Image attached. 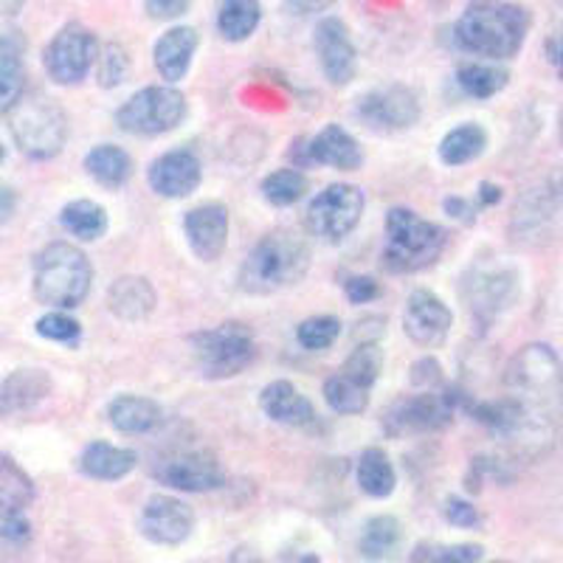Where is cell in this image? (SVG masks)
I'll return each instance as SVG.
<instances>
[{
  "mask_svg": "<svg viewBox=\"0 0 563 563\" xmlns=\"http://www.w3.org/2000/svg\"><path fill=\"white\" fill-rule=\"evenodd\" d=\"M527 32H530V14L516 3H471L456 20L454 40L462 52L485 57L493 63L512 59L521 52Z\"/></svg>",
  "mask_w": 563,
  "mask_h": 563,
  "instance_id": "obj_1",
  "label": "cell"
},
{
  "mask_svg": "<svg viewBox=\"0 0 563 563\" xmlns=\"http://www.w3.org/2000/svg\"><path fill=\"white\" fill-rule=\"evenodd\" d=\"M310 271V249L294 231H271L254 245L240 268V288L245 294L268 296L299 285Z\"/></svg>",
  "mask_w": 563,
  "mask_h": 563,
  "instance_id": "obj_2",
  "label": "cell"
},
{
  "mask_svg": "<svg viewBox=\"0 0 563 563\" xmlns=\"http://www.w3.org/2000/svg\"><path fill=\"white\" fill-rule=\"evenodd\" d=\"M507 397L541 417L558 420L561 409V361L550 344H527L505 369Z\"/></svg>",
  "mask_w": 563,
  "mask_h": 563,
  "instance_id": "obj_3",
  "label": "cell"
},
{
  "mask_svg": "<svg viewBox=\"0 0 563 563\" xmlns=\"http://www.w3.org/2000/svg\"><path fill=\"white\" fill-rule=\"evenodd\" d=\"M93 282V265L88 254L74 243L45 245L34 256L32 288L34 299L52 308L70 310L79 308Z\"/></svg>",
  "mask_w": 563,
  "mask_h": 563,
  "instance_id": "obj_4",
  "label": "cell"
},
{
  "mask_svg": "<svg viewBox=\"0 0 563 563\" xmlns=\"http://www.w3.org/2000/svg\"><path fill=\"white\" fill-rule=\"evenodd\" d=\"M449 243V234L417 211L395 206L386 214V249L380 265L389 274H417L437 263Z\"/></svg>",
  "mask_w": 563,
  "mask_h": 563,
  "instance_id": "obj_5",
  "label": "cell"
},
{
  "mask_svg": "<svg viewBox=\"0 0 563 563\" xmlns=\"http://www.w3.org/2000/svg\"><path fill=\"white\" fill-rule=\"evenodd\" d=\"M195 369L209 380L234 378L254 361L256 341L243 321H225L189 339Z\"/></svg>",
  "mask_w": 563,
  "mask_h": 563,
  "instance_id": "obj_6",
  "label": "cell"
},
{
  "mask_svg": "<svg viewBox=\"0 0 563 563\" xmlns=\"http://www.w3.org/2000/svg\"><path fill=\"white\" fill-rule=\"evenodd\" d=\"M9 128H12L20 153H26L34 161H48L63 150L68 139V115L48 97H20V102L12 108Z\"/></svg>",
  "mask_w": 563,
  "mask_h": 563,
  "instance_id": "obj_7",
  "label": "cell"
},
{
  "mask_svg": "<svg viewBox=\"0 0 563 563\" xmlns=\"http://www.w3.org/2000/svg\"><path fill=\"white\" fill-rule=\"evenodd\" d=\"M467 404V395L460 389L442 386L434 391H417V395H404L400 400L386 409L384 431L389 437L404 434H431L445 426H451L456 409Z\"/></svg>",
  "mask_w": 563,
  "mask_h": 563,
  "instance_id": "obj_8",
  "label": "cell"
},
{
  "mask_svg": "<svg viewBox=\"0 0 563 563\" xmlns=\"http://www.w3.org/2000/svg\"><path fill=\"white\" fill-rule=\"evenodd\" d=\"M186 97L173 85H150L119 108L115 124L133 135H161L186 119Z\"/></svg>",
  "mask_w": 563,
  "mask_h": 563,
  "instance_id": "obj_9",
  "label": "cell"
},
{
  "mask_svg": "<svg viewBox=\"0 0 563 563\" xmlns=\"http://www.w3.org/2000/svg\"><path fill=\"white\" fill-rule=\"evenodd\" d=\"M366 209L364 189L352 184H330L324 192L310 200L305 211V225L313 238L339 243L361 223V214Z\"/></svg>",
  "mask_w": 563,
  "mask_h": 563,
  "instance_id": "obj_10",
  "label": "cell"
},
{
  "mask_svg": "<svg viewBox=\"0 0 563 563\" xmlns=\"http://www.w3.org/2000/svg\"><path fill=\"white\" fill-rule=\"evenodd\" d=\"M97 59V37L82 23H68L45 48V70L59 85H79Z\"/></svg>",
  "mask_w": 563,
  "mask_h": 563,
  "instance_id": "obj_11",
  "label": "cell"
},
{
  "mask_svg": "<svg viewBox=\"0 0 563 563\" xmlns=\"http://www.w3.org/2000/svg\"><path fill=\"white\" fill-rule=\"evenodd\" d=\"M462 294H465L471 316L490 324L519 299V274L507 265H485V268H476L471 279H465Z\"/></svg>",
  "mask_w": 563,
  "mask_h": 563,
  "instance_id": "obj_12",
  "label": "cell"
},
{
  "mask_svg": "<svg viewBox=\"0 0 563 563\" xmlns=\"http://www.w3.org/2000/svg\"><path fill=\"white\" fill-rule=\"evenodd\" d=\"M155 479L161 485L175 487L184 493H203L214 490L225 482L223 467H220L218 456L209 451H178L169 454L155 465Z\"/></svg>",
  "mask_w": 563,
  "mask_h": 563,
  "instance_id": "obj_13",
  "label": "cell"
},
{
  "mask_svg": "<svg viewBox=\"0 0 563 563\" xmlns=\"http://www.w3.org/2000/svg\"><path fill=\"white\" fill-rule=\"evenodd\" d=\"M141 536L161 547H178L195 530V512L175 496H153L139 519Z\"/></svg>",
  "mask_w": 563,
  "mask_h": 563,
  "instance_id": "obj_14",
  "label": "cell"
},
{
  "mask_svg": "<svg viewBox=\"0 0 563 563\" xmlns=\"http://www.w3.org/2000/svg\"><path fill=\"white\" fill-rule=\"evenodd\" d=\"M355 113L369 128L406 130L420 119V102H417L415 90L404 88V85H389V88H378L361 97Z\"/></svg>",
  "mask_w": 563,
  "mask_h": 563,
  "instance_id": "obj_15",
  "label": "cell"
},
{
  "mask_svg": "<svg viewBox=\"0 0 563 563\" xmlns=\"http://www.w3.org/2000/svg\"><path fill=\"white\" fill-rule=\"evenodd\" d=\"M301 155L299 164H321V167H333L341 173H352L364 164V150L344 128L339 124H327L313 139H299L290 155Z\"/></svg>",
  "mask_w": 563,
  "mask_h": 563,
  "instance_id": "obj_16",
  "label": "cell"
},
{
  "mask_svg": "<svg viewBox=\"0 0 563 563\" xmlns=\"http://www.w3.org/2000/svg\"><path fill=\"white\" fill-rule=\"evenodd\" d=\"M451 324H454V313L431 290H415L409 296V301H406L404 330L415 344L429 346V350L445 344V339L451 333Z\"/></svg>",
  "mask_w": 563,
  "mask_h": 563,
  "instance_id": "obj_17",
  "label": "cell"
},
{
  "mask_svg": "<svg viewBox=\"0 0 563 563\" xmlns=\"http://www.w3.org/2000/svg\"><path fill=\"white\" fill-rule=\"evenodd\" d=\"M316 54L321 59V70L333 85H346L355 77V45H352L350 29L341 18H324L316 26Z\"/></svg>",
  "mask_w": 563,
  "mask_h": 563,
  "instance_id": "obj_18",
  "label": "cell"
},
{
  "mask_svg": "<svg viewBox=\"0 0 563 563\" xmlns=\"http://www.w3.org/2000/svg\"><path fill=\"white\" fill-rule=\"evenodd\" d=\"M186 243L203 263H214L229 243V209L220 203H203L186 211Z\"/></svg>",
  "mask_w": 563,
  "mask_h": 563,
  "instance_id": "obj_19",
  "label": "cell"
},
{
  "mask_svg": "<svg viewBox=\"0 0 563 563\" xmlns=\"http://www.w3.org/2000/svg\"><path fill=\"white\" fill-rule=\"evenodd\" d=\"M147 178L155 195L178 200L198 189L200 178H203V167H200L198 155L189 153V150H173V153L153 161Z\"/></svg>",
  "mask_w": 563,
  "mask_h": 563,
  "instance_id": "obj_20",
  "label": "cell"
},
{
  "mask_svg": "<svg viewBox=\"0 0 563 563\" xmlns=\"http://www.w3.org/2000/svg\"><path fill=\"white\" fill-rule=\"evenodd\" d=\"M260 406L265 415L282 426H294V429H305L316 422V409L308 397L301 395L290 380H274L260 395Z\"/></svg>",
  "mask_w": 563,
  "mask_h": 563,
  "instance_id": "obj_21",
  "label": "cell"
},
{
  "mask_svg": "<svg viewBox=\"0 0 563 563\" xmlns=\"http://www.w3.org/2000/svg\"><path fill=\"white\" fill-rule=\"evenodd\" d=\"M198 32L192 26H175L158 37L153 48L155 68L167 82H178L189 74L195 52H198Z\"/></svg>",
  "mask_w": 563,
  "mask_h": 563,
  "instance_id": "obj_22",
  "label": "cell"
},
{
  "mask_svg": "<svg viewBox=\"0 0 563 563\" xmlns=\"http://www.w3.org/2000/svg\"><path fill=\"white\" fill-rule=\"evenodd\" d=\"M52 395V375L45 369H14L0 384V415H18Z\"/></svg>",
  "mask_w": 563,
  "mask_h": 563,
  "instance_id": "obj_23",
  "label": "cell"
},
{
  "mask_svg": "<svg viewBox=\"0 0 563 563\" xmlns=\"http://www.w3.org/2000/svg\"><path fill=\"white\" fill-rule=\"evenodd\" d=\"M32 476L12 456L0 451V525H7L12 519H23V512L32 507Z\"/></svg>",
  "mask_w": 563,
  "mask_h": 563,
  "instance_id": "obj_24",
  "label": "cell"
},
{
  "mask_svg": "<svg viewBox=\"0 0 563 563\" xmlns=\"http://www.w3.org/2000/svg\"><path fill=\"white\" fill-rule=\"evenodd\" d=\"M158 305L153 285L144 276H122L108 290V308L124 321H144Z\"/></svg>",
  "mask_w": 563,
  "mask_h": 563,
  "instance_id": "obj_25",
  "label": "cell"
},
{
  "mask_svg": "<svg viewBox=\"0 0 563 563\" xmlns=\"http://www.w3.org/2000/svg\"><path fill=\"white\" fill-rule=\"evenodd\" d=\"M135 462H139L135 451L119 449V445H110V442H90L79 454V471L90 479L115 482L124 479L135 467Z\"/></svg>",
  "mask_w": 563,
  "mask_h": 563,
  "instance_id": "obj_26",
  "label": "cell"
},
{
  "mask_svg": "<svg viewBox=\"0 0 563 563\" xmlns=\"http://www.w3.org/2000/svg\"><path fill=\"white\" fill-rule=\"evenodd\" d=\"M108 420L122 434H147L161 422V406L150 397L119 395L110 400Z\"/></svg>",
  "mask_w": 563,
  "mask_h": 563,
  "instance_id": "obj_27",
  "label": "cell"
},
{
  "mask_svg": "<svg viewBox=\"0 0 563 563\" xmlns=\"http://www.w3.org/2000/svg\"><path fill=\"white\" fill-rule=\"evenodd\" d=\"M85 169L104 189H122L133 175V158L115 144H99L85 155Z\"/></svg>",
  "mask_w": 563,
  "mask_h": 563,
  "instance_id": "obj_28",
  "label": "cell"
},
{
  "mask_svg": "<svg viewBox=\"0 0 563 563\" xmlns=\"http://www.w3.org/2000/svg\"><path fill=\"white\" fill-rule=\"evenodd\" d=\"M355 476H358V487L372 496V499H386L395 493L397 474L395 465H391L389 454L384 449H366L358 456V467H355Z\"/></svg>",
  "mask_w": 563,
  "mask_h": 563,
  "instance_id": "obj_29",
  "label": "cell"
},
{
  "mask_svg": "<svg viewBox=\"0 0 563 563\" xmlns=\"http://www.w3.org/2000/svg\"><path fill=\"white\" fill-rule=\"evenodd\" d=\"M59 223L74 238L85 240V243H97L108 231V211L97 200H74V203L59 211Z\"/></svg>",
  "mask_w": 563,
  "mask_h": 563,
  "instance_id": "obj_30",
  "label": "cell"
},
{
  "mask_svg": "<svg viewBox=\"0 0 563 563\" xmlns=\"http://www.w3.org/2000/svg\"><path fill=\"white\" fill-rule=\"evenodd\" d=\"M487 147V133L479 124H462L440 141V161L445 167H462L479 158Z\"/></svg>",
  "mask_w": 563,
  "mask_h": 563,
  "instance_id": "obj_31",
  "label": "cell"
},
{
  "mask_svg": "<svg viewBox=\"0 0 563 563\" xmlns=\"http://www.w3.org/2000/svg\"><path fill=\"white\" fill-rule=\"evenodd\" d=\"M456 82H460V88L465 90L467 97L490 99L496 97L499 90L507 88L510 74H507L505 68H499V65L467 63V65H460V70H456Z\"/></svg>",
  "mask_w": 563,
  "mask_h": 563,
  "instance_id": "obj_32",
  "label": "cell"
},
{
  "mask_svg": "<svg viewBox=\"0 0 563 563\" xmlns=\"http://www.w3.org/2000/svg\"><path fill=\"white\" fill-rule=\"evenodd\" d=\"M260 18H263V7L254 0H229L220 7L218 29L229 43H243L256 32Z\"/></svg>",
  "mask_w": 563,
  "mask_h": 563,
  "instance_id": "obj_33",
  "label": "cell"
},
{
  "mask_svg": "<svg viewBox=\"0 0 563 563\" xmlns=\"http://www.w3.org/2000/svg\"><path fill=\"white\" fill-rule=\"evenodd\" d=\"M400 538H404V532H400V521L395 516H375V519L366 521L358 547L366 558L380 561V558H389L397 550Z\"/></svg>",
  "mask_w": 563,
  "mask_h": 563,
  "instance_id": "obj_34",
  "label": "cell"
},
{
  "mask_svg": "<svg viewBox=\"0 0 563 563\" xmlns=\"http://www.w3.org/2000/svg\"><path fill=\"white\" fill-rule=\"evenodd\" d=\"M263 198L268 200L271 206H294L299 203L310 189L308 175L299 173V169H276V173L265 175L263 178Z\"/></svg>",
  "mask_w": 563,
  "mask_h": 563,
  "instance_id": "obj_35",
  "label": "cell"
},
{
  "mask_svg": "<svg viewBox=\"0 0 563 563\" xmlns=\"http://www.w3.org/2000/svg\"><path fill=\"white\" fill-rule=\"evenodd\" d=\"M324 400L335 415H361L369 406V389L358 386L346 375H333L324 380Z\"/></svg>",
  "mask_w": 563,
  "mask_h": 563,
  "instance_id": "obj_36",
  "label": "cell"
},
{
  "mask_svg": "<svg viewBox=\"0 0 563 563\" xmlns=\"http://www.w3.org/2000/svg\"><path fill=\"white\" fill-rule=\"evenodd\" d=\"M380 369H384V355H380L378 344H361L352 350L350 358L341 366V375H346L350 380H355L358 386L372 391L375 380H378Z\"/></svg>",
  "mask_w": 563,
  "mask_h": 563,
  "instance_id": "obj_37",
  "label": "cell"
},
{
  "mask_svg": "<svg viewBox=\"0 0 563 563\" xmlns=\"http://www.w3.org/2000/svg\"><path fill=\"white\" fill-rule=\"evenodd\" d=\"M479 544H434L422 541L411 552V563H479L482 561Z\"/></svg>",
  "mask_w": 563,
  "mask_h": 563,
  "instance_id": "obj_38",
  "label": "cell"
},
{
  "mask_svg": "<svg viewBox=\"0 0 563 563\" xmlns=\"http://www.w3.org/2000/svg\"><path fill=\"white\" fill-rule=\"evenodd\" d=\"M339 335H341V321L335 319V316H313V319H305L299 327H296V341L310 352L333 346Z\"/></svg>",
  "mask_w": 563,
  "mask_h": 563,
  "instance_id": "obj_39",
  "label": "cell"
},
{
  "mask_svg": "<svg viewBox=\"0 0 563 563\" xmlns=\"http://www.w3.org/2000/svg\"><path fill=\"white\" fill-rule=\"evenodd\" d=\"M37 335L54 341V344H68L74 346L82 339V324L77 319H70L63 310H54V313H45L37 321Z\"/></svg>",
  "mask_w": 563,
  "mask_h": 563,
  "instance_id": "obj_40",
  "label": "cell"
},
{
  "mask_svg": "<svg viewBox=\"0 0 563 563\" xmlns=\"http://www.w3.org/2000/svg\"><path fill=\"white\" fill-rule=\"evenodd\" d=\"M23 97V65L20 59L0 57V113H9Z\"/></svg>",
  "mask_w": 563,
  "mask_h": 563,
  "instance_id": "obj_41",
  "label": "cell"
},
{
  "mask_svg": "<svg viewBox=\"0 0 563 563\" xmlns=\"http://www.w3.org/2000/svg\"><path fill=\"white\" fill-rule=\"evenodd\" d=\"M128 74V54L122 45H108L102 52V63H99V82L102 88H113Z\"/></svg>",
  "mask_w": 563,
  "mask_h": 563,
  "instance_id": "obj_42",
  "label": "cell"
},
{
  "mask_svg": "<svg viewBox=\"0 0 563 563\" xmlns=\"http://www.w3.org/2000/svg\"><path fill=\"white\" fill-rule=\"evenodd\" d=\"M442 512H445V519H449L454 527H460V530H476V527L482 525L479 510H476L471 501L460 499V496H451V499H445Z\"/></svg>",
  "mask_w": 563,
  "mask_h": 563,
  "instance_id": "obj_43",
  "label": "cell"
},
{
  "mask_svg": "<svg viewBox=\"0 0 563 563\" xmlns=\"http://www.w3.org/2000/svg\"><path fill=\"white\" fill-rule=\"evenodd\" d=\"M411 384H415L420 391L440 389V386H442L440 361L431 358V355H426V358L417 361V364L411 366Z\"/></svg>",
  "mask_w": 563,
  "mask_h": 563,
  "instance_id": "obj_44",
  "label": "cell"
},
{
  "mask_svg": "<svg viewBox=\"0 0 563 563\" xmlns=\"http://www.w3.org/2000/svg\"><path fill=\"white\" fill-rule=\"evenodd\" d=\"M344 290H346V299H350L352 305H366V301H375L380 294H384L380 282L372 279V276H352V279L344 285Z\"/></svg>",
  "mask_w": 563,
  "mask_h": 563,
  "instance_id": "obj_45",
  "label": "cell"
},
{
  "mask_svg": "<svg viewBox=\"0 0 563 563\" xmlns=\"http://www.w3.org/2000/svg\"><path fill=\"white\" fill-rule=\"evenodd\" d=\"M144 9L150 12V18L173 20V18H180V14H186L189 3H186V0H147Z\"/></svg>",
  "mask_w": 563,
  "mask_h": 563,
  "instance_id": "obj_46",
  "label": "cell"
},
{
  "mask_svg": "<svg viewBox=\"0 0 563 563\" xmlns=\"http://www.w3.org/2000/svg\"><path fill=\"white\" fill-rule=\"evenodd\" d=\"M442 209L449 211V218L462 220V223H474L476 220V209L471 200L465 198H445L442 200Z\"/></svg>",
  "mask_w": 563,
  "mask_h": 563,
  "instance_id": "obj_47",
  "label": "cell"
},
{
  "mask_svg": "<svg viewBox=\"0 0 563 563\" xmlns=\"http://www.w3.org/2000/svg\"><path fill=\"white\" fill-rule=\"evenodd\" d=\"M476 200H479V206H496L501 200V186L490 184V180H482Z\"/></svg>",
  "mask_w": 563,
  "mask_h": 563,
  "instance_id": "obj_48",
  "label": "cell"
},
{
  "mask_svg": "<svg viewBox=\"0 0 563 563\" xmlns=\"http://www.w3.org/2000/svg\"><path fill=\"white\" fill-rule=\"evenodd\" d=\"M14 206H18V198H14L12 189H9V186H0V223H7V220L12 218Z\"/></svg>",
  "mask_w": 563,
  "mask_h": 563,
  "instance_id": "obj_49",
  "label": "cell"
},
{
  "mask_svg": "<svg viewBox=\"0 0 563 563\" xmlns=\"http://www.w3.org/2000/svg\"><path fill=\"white\" fill-rule=\"evenodd\" d=\"M231 563H265V561H263V558L249 555V552H245V550H240L238 555H234V561H231Z\"/></svg>",
  "mask_w": 563,
  "mask_h": 563,
  "instance_id": "obj_50",
  "label": "cell"
},
{
  "mask_svg": "<svg viewBox=\"0 0 563 563\" xmlns=\"http://www.w3.org/2000/svg\"><path fill=\"white\" fill-rule=\"evenodd\" d=\"M547 48H550V63H552V65L561 63V54H558V37H552Z\"/></svg>",
  "mask_w": 563,
  "mask_h": 563,
  "instance_id": "obj_51",
  "label": "cell"
},
{
  "mask_svg": "<svg viewBox=\"0 0 563 563\" xmlns=\"http://www.w3.org/2000/svg\"><path fill=\"white\" fill-rule=\"evenodd\" d=\"M0 9H9V12H18V9H23V3H0Z\"/></svg>",
  "mask_w": 563,
  "mask_h": 563,
  "instance_id": "obj_52",
  "label": "cell"
},
{
  "mask_svg": "<svg viewBox=\"0 0 563 563\" xmlns=\"http://www.w3.org/2000/svg\"><path fill=\"white\" fill-rule=\"evenodd\" d=\"M0 161H3V147H0Z\"/></svg>",
  "mask_w": 563,
  "mask_h": 563,
  "instance_id": "obj_53",
  "label": "cell"
},
{
  "mask_svg": "<svg viewBox=\"0 0 563 563\" xmlns=\"http://www.w3.org/2000/svg\"><path fill=\"white\" fill-rule=\"evenodd\" d=\"M490 563H507V561H490Z\"/></svg>",
  "mask_w": 563,
  "mask_h": 563,
  "instance_id": "obj_54",
  "label": "cell"
}]
</instances>
